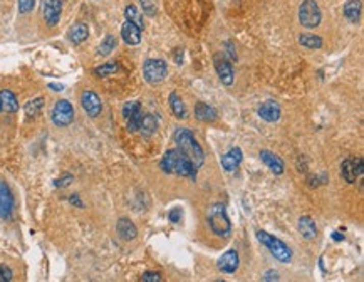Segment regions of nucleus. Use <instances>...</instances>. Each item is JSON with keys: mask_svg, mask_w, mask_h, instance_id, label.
I'll list each match as a JSON object with an SVG mask.
<instances>
[{"mask_svg": "<svg viewBox=\"0 0 364 282\" xmlns=\"http://www.w3.org/2000/svg\"><path fill=\"white\" fill-rule=\"evenodd\" d=\"M81 106L86 111V114L91 118H97L102 111V102H101V97L97 96L94 91H84L81 94Z\"/></svg>", "mask_w": 364, "mask_h": 282, "instance_id": "nucleus-12", "label": "nucleus"}, {"mask_svg": "<svg viewBox=\"0 0 364 282\" xmlns=\"http://www.w3.org/2000/svg\"><path fill=\"white\" fill-rule=\"evenodd\" d=\"M257 240L262 245H265L269 249V252L272 254L277 261L282 264H289L292 261V250L284 240H280L275 235H270L265 230H257Z\"/></svg>", "mask_w": 364, "mask_h": 282, "instance_id": "nucleus-4", "label": "nucleus"}, {"mask_svg": "<svg viewBox=\"0 0 364 282\" xmlns=\"http://www.w3.org/2000/svg\"><path fill=\"white\" fill-rule=\"evenodd\" d=\"M239 264H240L239 252H237L235 249H230V250L225 252L220 259H218L217 266L223 274H235L237 269H239Z\"/></svg>", "mask_w": 364, "mask_h": 282, "instance_id": "nucleus-15", "label": "nucleus"}, {"mask_svg": "<svg viewBox=\"0 0 364 282\" xmlns=\"http://www.w3.org/2000/svg\"><path fill=\"white\" fill-rule=\"evenodd\" d=\"M71 182H72V175H64V178H61V180H56L54 185L57 188H59V187H67Z\"/></svg>", "mask_w": 364, "mask_h": 282, "instance_id": "nucleus-37", "label": "nucleus"}, {"mask_svg": "<svg viewBox=\"0 0 364 282\" xmlns=\"http://www.w3.org/2000/svg\"><path fill=\"white\" fill-rule=\"evenodd\" d=\"M195 116L198 121H203V123H213V121H217L218 114L215 111V108H212L210 105H206V102L200 101L195 105Z\"/></svg>", "mask_w": 364, "mask_h": 282, "instance_id": "nucleus-22", "label": "nucleus"}, {"mask_svg": "<svg viewBox=\"0 0 364 282\" xmlns=\"http://www.w3.org/2000/svg\"><path fill=\"white\" fill-rule=\"evenodd\" d=\"M332 239L336 240V242H341V240H344V235L339 234V232H334V234H332Z\"/></svg>", "mask_w": 364, "mask_h": 282, "instance_id": "nucleus-42", "label": "nucleus"}, {"mask_svg": "<svg viewBox=\"0 0 364 282\" xmlns=\"http://www.w3.org/2000/svg\"><path fill=\"white\" fill-rule=\"evenodd\" d=\"M121 37L128 45H138L141 42V29L135 25L133 22H128L126 20L123 25H121Z\"/></svg>", "mask_w": 364, "mask_h": 282, "instance_id": "nucleus-18", "label": "nucleus"}, {"mask_svg": "<svg viewBox=\"0 0 364 282\" xmlns=\"http://www.w3.org/2000/svg\"><path fill=\"white\" fill-rule=\"evenodd\" d=\"M260 160H262V163L267 166V168L272 171L275 175H282L284 173V161H282L280 157H277L275 153L269 151V149H262L260 151Z\"/></svg>", "mask_w": 364, "mask_h": 282, "instance_id": "nucleus-17", "label": "nucleus"}, {"mask_svg": "<svg viewBox=\"0 0 364 282\" xmlns=\"http://www.w3.org/2000/svg\"><path fill=\"white\" fill-rule=\"evenodd\" d=\"M14 195L10 192L9 185L4 180H0V220H9L14 214Z\"/></svg>", "mask_w": 364, "mask_h": 282, "instance_id": "nucleus-10", "label": "nucleus"}, {"mask_svg": "<svg viewBox=\"0 0 364 282\" xmlns=\"http://www.w3.org/2000/svg\"><path fill=\"white\" fill-rule=\"evenodd\" d=\"M0 105H2L4 111H7V113L19 111V101H17V96L10 89L0 91Z\"/></svg>", "mask_w": 364, "mask_h": 282, "instance_id": "nucleus-24", "label": "nucleus"}, {"mask_svg": "<svg viewBox=\"0 0 364 282\" xmlns=\"http://www.w3.org/2000/svg\"><path fill=\"white\" fill-rule=\"evenodd\" d=\"M0 113H2V105H0Z\"/></svg>", "mask_w": 364, "mask_h": 282, "instance_id": "nucleus-43", "label": "nucleus"}, {"mask_svg": "<svg viewBox=\"0 0 364 282\" xmlns=\"http://www.w3.org/2000/svg\"><path fill=\"white\" fill-rule=\"evenodd\" d=\"M156 130H158V118H156L154 114H143L138 131H140L143 136H151L156 133Z\"/></svg>", "mask_w": 364, "mask_h": 282, "instance_id": "nucleus-25", "label": "nucleus"}, {"mask_svg": "<svg viewBox=\"0 0 364 282\" xmlns=\"http://www.w3.org/2000/svg\"><path fill=\"white\" fill-rule=\"evenodd\" d=\"M14 279V272L7 266H0V282H10Z\"/></svg>", "mask_w": 364, "mask_h": 282, "instance_id": "nucleus-35", "label": "nucleus"}, {"mask_svg": "<svg viewBox=\"0 0 364 282\" xmlns=\"http://www.w3.org/2000/svg\"><path fill=\"white\" fill-rule=\"evenodd\" d=\"M34 5H36V0H19V12L20 14L32 12Z\"/></svg>", "mask_w": 364, "mask_h": 282, "instance_id": "nucleus-33", "label": "nucleus"}, {"mask_svg": "<svg viewBox=\"0 0 364 282\" xmlns=\"http://www.w3.org/2000/svg\"><path fill=\"white\" fill-rule=\"evenodd\" d=\"M62 14V4L61 0H44L42 5V15L45 24L49 27H56L61 20Z\"/></svg>", "mask_w": 364, "mask_h": 282, "instance_id": "nucleus-13", "label": "nucleus"}, {"mask_svg": "<svg viewBox=\"0 0 364 282\" xmlns=\"http://www.w3.org/2000/svg\"><path fill=\"white\" fill-rule=\"evenodd\" d=\"M299 44L305 49H321L322 47V39L316 34H300Z\"/></svg>", "mask_w": 364, "mask_h": 282, "instance_id": "nucleus-28", "label": "nucleus"}, {"mask_svg": "<svg viewBox=\"0 0 364 282\" xmlns=\"http://www.w3.org/2000/svg\"><path fill=\"white\" fill-rule=\"evenodd\" d=\"M116 45H118L116 37H114L113 34H108V36L102 39V42L99 44V47H97V54L106 57V56L111 54L114 49H116Z\"/></svg>", "mask_w": 364, "mask_h": 282, "instance_id": "nucleus-29", "label": "nucleus"}, {"mask_svg": "<svg viewBox=\"0 0 364 282\" xmlns=\"http://www.w3.org/2000/svg\"><path fill=\"white\" fill-rule=\"evenodd\" d=\"M181 215H183L181 209H173L170 214H168V220H170L171 223H178V222L181 220Z\"/></svg>", "mask_w": 364, "mask_h": 282, "instance_id": "nucleus-36", "label": "nucleus"}, {"mask_svg": "<svg viewBox=\"0 0 364 282\" xmlns=\"http://www.w3.org/2000/svg\"><path fill=\"white\" fill-rule=\"evenodd\" d=\"M364 166L361 158H346L341 165V175L346 180V183H356L357 176H362Z\"/></svg>", "mask_w": 364, "mask_h": 282, "instance_id": "nucleus-9", "label": "nucleus"}, {"mask_svg": "<svg viewBox=\"0 0 364 282\" xmlns=\"http://www.w3.org/2000/svg\"><path fill=\"white\" fill-rule=\"evenodd\" d=\"M206 222L208 227L212 228V232L217 237H228L232 234V223L227 214L223 203H213L206 212Z\"/></svg>", "mask_w": 364, "mask_h": 282, "instance_id": "nucleus-3", "label": "nucleus"}, {"mask_svg": "<svg viewBox=\"0 0 364 282\" xmlns=\"http://www.w3.org/2000/svg\"><path fill=\"white\" fill-rule=\"evenodd\" d=\"M173 140L176 143V148L190 158L195 168H201V165L205 163V151L200 146V143L196 141L192 131L187 128H178L173 135Z\"/></svg>", "mask_w": 364, "mask_h": 282, "instance_id": "nucleus-2", "label": "nucleus"}, {"mask_svg": "<svg viewBox=\"0 0 364 282\" xmlns=\"http://www.w3.org/2000/svg\"><path fill=\"white\" fill-rule=\"evenodd\" d=\"M264 280H279V274L275 272V270H267V272L264 274Z\"/></svg>", "mask_w": 364, "mask_h": 282, "instance_id": "nucleus-38", "label": "nucleus"}, {"mask_svg": "<svg viewBox=\"0 0 364 282\" xmlns=\"http://www.w3.org/2000/svg\"><path fill=\"white\" fill-rule=\"evenodd\" d=\"M160 168L166 175H176V176H187L190 180L196 178V168L190 161L187 155H183L180 149H168L163 158L160 160Z\"/></svg>", "mask_w": 364, "mask_h": 282, "instance_id": "nucleus-1", "label": "nucleus"}, {"mask_svg": "<svg viewBox=\"0 0 364 282\" xmlns=\"http://www.w3.org/2000/svg\"><path fill=\"white\" fill-rule=\"evenodd\" d=\"M118 71H119L118 62H106V64L96 67L94 74H96L97 78H108V76H113V74H116Z\"/></svg>", "mask_w": 364, "mask_h": 282, "instance_id": "nucleus-31", "label": "nucleus"}, {"mask_svg": "<svg viewBox=\"0 0 364 282\" xmlns=\"http://www.w3.org/2000/svg\"><path fill=\"white\" fill-rule=\"evenodd\" d=\"M322 14L316 0H304L299 7V22L305 29H316L321 24Z\"/></svg>", "mask_w": 364, "mask_h": 282, "instance_id": "nucleus-5", "label": "nucleus"}, {"mask_svg": "<svg viewBox=\"0 0 364 282\" xmlns=\"http://www.w3.org/2000/svg\"><path fill=\"white\" fill-rule=\"evenodd\" d=\"M42 108H44V97H34V99L25 102L24 111H25V114L29 118H34L40 113V109Z\"/></svg>", "mask_w": 364, "mask_h": 282, "instance_id": "nucleus-30", "label": "nucleus"}, {"mask_svg": "<svg viewBox=\"0 0 364 282\" xmlns=\"http://www.w3.org/2000/svg\"><path fill=\"white\" fill-rule=\"evenodd\" d=\"M52 123L59 128H66L74 121V106L67 99H59L52 108Z\"/></svg>", "mask_w": 364, "mask_h": 282, "instance_id": "nucleus-7", "label": "nucleus"}, {"mask_svg": "<svg viewBox=\"0 0 364 282\" xmlns=\"http://www.w3.org/2000/svg\"><path fill=\"white\" fill-rule=\"evenodd\" d=\"M143 76L149 84H160L163 83L168 76V64L163 59H148L143 64Z\"/></svg>", "mask_w": 364, "mask_h": 282, "instance_id": "nucleus-6", "label": "nucleus"}, {"mask_svg": "<svg viewBox=\"0 0 364 282\" xmlns=\"http://www.w3.org/2000/svg\"><path fill=\"white\" fill-rule=\"evenodd\" d=\"M183 53H185V50H183L181 47H178V49L175 50V62H176L178 66L183 64Z\"/></svg>", "mask_w": 364, "mask_h": 282, "instance_id": "nucleus-40", "label": "nucleus"}, {"mask_svg": "<svg viewBox=\"0 0 364 282\" xmlns=\"http://www.w3.org/2000/svg\"><path fill=\"white\" fill-rule=\"evenodd\" d=\"M168 102H170V108H171L173 114H175V118H178V119H187L188 118V113H187V108H185V102H183V99L176 93L170 94Z\"/></svg>", "mask_w": 364, "mask_h": 282, "instance_id": "nucleus-26", "label": "nucleus"}, {"mask_svg": "<svg viewBox=\"0 0 364 282\" xmlns=\"http://www.w3.org/2000/svg\"><path fill=\"white\" fill-rule=\"evenodd\" d=\"M69 203L76 205V207H79V209H83V207H84V203L79 198V195H71V197H69Z\"/></svg>", "mask_w": 364, "mask_h": 282, "instance_id": "nucleus-39", "label": "nucleus"}, {"mask_svg": "<svg viewBox=\"0 0 364 282\" xmlns=\"http://www.w3.org/2000/svg\"><path fill=\"white\" fill-rule=\"evenodd\" d=\"M242 160H244V153L239 146H235L232 149H228L227 153L222 157V168L227 171V173H232L240 166Z\"/></svg>", "mask_w": 364, "mask_h": 282, "instance_id": "nucleus-16", "label": "nucleus"}, {"mask_svg": "<svg viewBox=\"0 0 364 282\" xmlns=\"http://www.w3.org/2000/svg\"><path fill=\"white\" fill-rule=\"evenodd\" d=\"M49 88H50L52 91H56V93H61V91H64V86H62V84H54V83H50V84H49Z\"/></svg>", "mask_w": 364, "mask_h": 282, "instance_id": "nucleus-41", "label": "nucleus"}, {"mask_svg": "<svg viewBox=\"0 0 364 282\" xmlns=\"http://www.w3.org/2000/svg\"><path fill=\"white\" fill-rule=\"evenodd\" d=\"M141 4V10L143 14H146L148 17H154L156 12H158V9H156V5L153 0H140Z\"/></svg>", "mask_w": 364, "mask_h": 282, "instance_id": "nucleus-32", "label": "nucleus"}, {"mask_svg": "<svg viewBox=\"0 0 364 282\" xmlns=\"http://www.w3.org/2000/svg\"><path fill=\"white\" fill-rule=\"evenodd\" d=\"M123 116L126 119V124H128L129 131H138L143 118V111H141V105L138 101H128L123 106Z\"/></svg>", "mask_w": 364, "mask_h": 282, "instance_id": "nucleus-11", "label": "nucleus"}, {"mask_svg": "<svg viewBox=\"0 0 364 282\" xmlns=\"http://www.w3.org/2000/svg\"><path fill=\"white\" fill-rule=\"evenodd\" d=\"M213 66H215V71L220 78L222 84L225 86H232L233 84V79H235V72H233V67H232V62L227 59V56L218 53L213 56Z\"/></svg>", "mask_w": 364, "mask_h": 282, "instance_id": "nucleus-8", "label": "nucleus"}, {"mask_svg": "<svg viewBox=\"0 0 364 282\" xmlns=\"http://www.w3.org/2000/svg\"><path fill=\"white\" fill-rule=\"evenodd\" d=\"M116 232H118L119 237L123 239V240H126V242L135 240V239L138 237V230H136V227H135V223H133L129 218H126V217L119 218V220H118V223H116Z\"/></svg>", "mask_w": 364, "mask_h": 282, "instance_id": "nucleus-19", "label": "nucleus"}, {"mask_svg": "<svg viewBox=\"0 0 364 282\" xmlns=\"http://www.w3.org/2000/svg\"><path fill=\"white\" fill-rule=\"evenodd\" d=\"M89 37V27L84 24V22H77L67 31V39L71 40L72 44H83L86 39Z\"/></svg>", "mask_w": 364, "mask_h": 282, "instance_id": "nucleus-23", "label": "nucleus"}, {"mask_svg": "<svg viewBox=\"0 0 364 282\" xmlns=\"http://www.w3.org/2000/svg\"><path fill=\"white\" fill-rule=\"evenodd\" d=\"M257 114H258L260 119L265 121V123H277L282 116V109H280V105L277 101L269 99V101H265L258 106Z\"/></svg>", "mask_w": 364, "mask_h": 282, "instance_id": "nucleus-14", "label": "nucleus"}, {"mask_svg": "<svg viewBox=\"0 0 364 282\" xmlns=\"http://www.w3.org/2000/svg\"><path fill=\"white\" fill-rule=\"evenodd\" d=\"M344 17L348 19L351 24H357L361 20V14H362V2L361 0H348L343 7Z\"/></svg>", "mask_w": 364, "mask_h": 282, "instance_id": "nucleus-20", "label": "nucleus"}, {"mask_svg": "<svg viewBox=\"0 0 364 282\" xmlns=\"http://www.w3.org/2000/svg\"><path fill=\"white\" fill-rule=\"evenodd\" d=\"M141 280L143 282H161L163 277H161L160 272H151V270H148V272H144L141 275Z\"/></svg>", "mask_w": 364, "mask_h": 282, "instance_id": "nucleus-34", "label": "nucleus"}, {"mask_svg": "<svg viewBox=\"0 0 364 282\" xmlns=\"http://www.w3.org/2000/svg\"><path fill=\"white\" fill-rule=\"evenodd\" d=\"M124 17H126V20L128 22H133L135 25H138L143 31L144 29V22H143V15L140 12V9L136 7V5H126V9H124Z\"/></svg>", "mask_w": 364, "mask_h": 282, "instance_id": "nucleus-27", "label": "nucleus"}, {"mask_svg": "<svg viewBox=\"0 0 364 282\" xmlns=\"http://www.w3.org/2000/svg\"><path fill=\"white\" fill-rule=\"evenodd\" d=\"M297 228L300 235L305 239V240H314L317 237V227H316V222L312 220L309 215H304L299 218L297 222Z\"/></svg>", "mask_w": 364, "mask_h": 282, "instance_id": "nucleus-21", "label": "nucleus"}]
</instances>
